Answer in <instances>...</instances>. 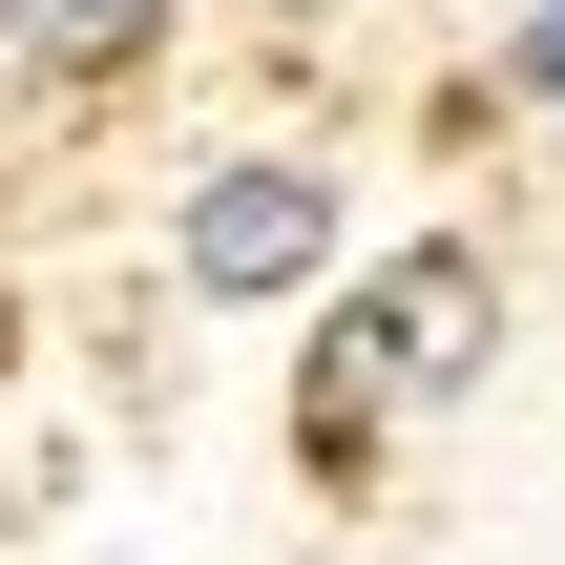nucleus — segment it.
<instances>
[{
  "label": "nucleus",
  "instance_id": "nucleus-1",
  "mask_svg": "<svg viewBox=\"0 0 565 565\" xmlns=\"http://www.w3.org/2000/svg\"><path fill=\"white\" fill-rule=\"evenodd\" d=\"M482 315H503V294H482V252H461V231H440V252H398V273L356 294V315H315L294 440H315V461H356L377 419H419V398H440V377L482 356Z\"/></svg>",
  "mask_w": 565,
  "mask_h": 565
},
{
  "label": "nucleus",
  "instance_id": "nucleus-3",
  "mask_svg": "<svg viewBox=\"0 0 565 565\" xmlns=\"http://www.w3.org/2000/svg\"><path fill=\"white\" fill-rule=\"evenodd\" d=\"M0 42H21L42 84H126V63L168 42V0H0Z\"/></svg>",
  "mask_w": 565,
  "mask_h": 565
},
{
  "label": "nucleus",
  "instance_id": "nucleus-2",
  "mask_svg": "<svg viewBox=\"0 0 565 565\" xmlns=\"http://www.w3.org/2000/svg\"><path fill=\"white\" fill-rule=\"evenodd\" d=\"M168 252H189V294H210V315H273V294H315V252H335V189L252 147V168H210V189H189V231H168Z\"/></svg>",
  "mask_w": 565,
  "mask_h": 565
},
{
  "label": "nucleus",
  "instance_id": "nucleus-4",
  "mask_svg": "<svg viewBox=\"0 0 565 565\" xmlns=\"http://www.w3.org/2000/svg\"><path fill=\"white\" fill-rule=\"evenodd\" d=\"M524 105H565V0H524Z\"/></svg>",
  "mask_w": 565,
  "mask_h": 565
},
{
  "label": "nucleus",
  "instance_id": "nucleus-5",
  "mask_svg": "<svg viewBox=\"0 0 565 565\" xmlns=\"http://www.w3.org/2000/svg\"><path fill=\"white\" fill-rule=\"evenodd\" d=\"M294 21H315V0H294Z\"/></svg>",
  "mask_w": 565,
  "mask_h": 565
}]
</instances>
